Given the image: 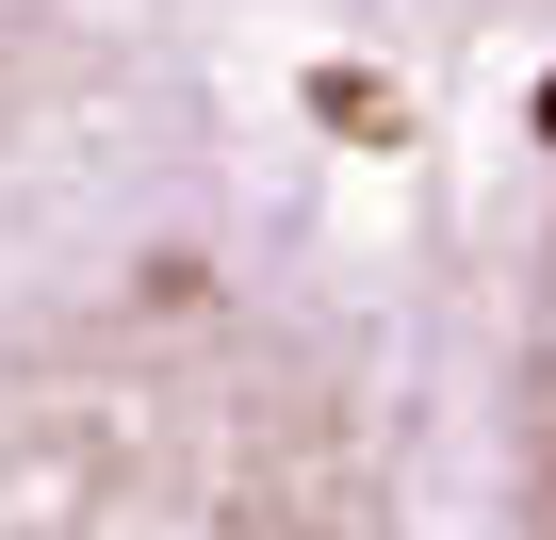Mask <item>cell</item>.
<instances>
[{"instance_id":"cell-1","label":"cell","mask_w":556,"mask_h":540,"mask_svg":"<svg viewBox=\"0 0 556 540\" xmlns=\"http://www.w3.org/2000/svg\"><path fill=\"white\" fill-rule=\"evenodd\" d=\"M0 540H458L442 180L245 131L0 229Z\"/></svg>"},{"instance_id":"cell-2","label":"cell","mask_w":556,"mask_h":540,"mask_svg":"<svg viewBox=\"0 0 556 540\" xmlns=\"http://www.w3.org/2000/svg\"><path fill=\"white\" fill-rule=\"evenodd\" d=\"M164 17L295 131L377 164H458L507 99L556 83V0H164Z\"/></svg>"},{"instance_id":"cell-3","label":"cell","mask_w":556,"mask_h":540,"mask_svg":"<svg viewBox=\"0 0 556 540\" xmlns=\"http://www.w3.org/2000/svg\"><path fill=\"white\" fill-rule=\"evenodd\" d=\"M458 540H556V83L442 164Z\"/></svg>"}]
</instances>
